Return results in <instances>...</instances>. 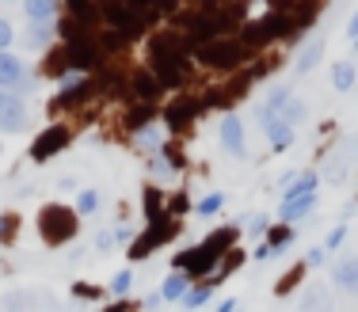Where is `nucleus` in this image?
<instances>
[{"instance_id": "2eb2a0df", "label": "nucleus", "mask_w": 358, "mask_h": 312, "mask_svg": "<svg viewBox=\"0 0 358 312\" xmlns=\"http://www.w3.org/2000/svg\"><path fill=\"white\" fill-rule=\"evenodd\" d=\"M289 240H294V232H289V229H275V232H271V240L263 244V248L255 251V255H259V259H271V255H278V251H282Z\"/></svg>"}, {"instance_id": "1a4fd4ad", "label": "nucleus", "mask_w": 358, "mask_h": 312, "mask_svg": "<svg viewBox=\"0 0 358 312\" xmlns=\"http://www.w3.org/2000/svg\"><path fill=\"white\" fill-rule=\"evenodd\" d=\"M320 57H324V38L313 35L309 42H305V50L297 54V73H301V77H305V73H313L320 65Z\"/></svg>"}, {"instance_id": "4468645a", "label": "nucleus", "mask_w": 358, "mask_h": 312, "mask_svg": "<svg viewBox=\"0 0 358 312\" xmlns=\"http://www.w3.org/2000/svg\"><path fill=\"white\" fill-rule=\"evenodd\" d=\"M267 27H248V38L252 42H259V38H267V35H286L289 31V20L286 15H275V20H263Z\"/></svg>"}, {"instance_id": "b1692460", "label": "nucleus", "mask_w": 358, "mask_h": 312, "mask_svg": "<svg viewBox=\"0 0 358 312\" xmlns=\"http://www.w3.org/2000/svg\"><path fill=\"white\" fill-rule=\"evenodd\" d=\"M221 202H225V198H221V195H217V191H214V195H206V198H202V202H199V214H202V217H210V214H217V209H221Z\"/></svg>"}, {"instance_id": "cd10ccee", "label": "nucleus", "mask_w": 358, "mask_h": 312, "mask_svg": "<svg viewBox=\"0 0 358 312\" xmlns=\"http://www.w3.org/2000/svg\"><path fill=\"white\" fill-rule=\"evenodd\" d=\"M8 46H12V23H8V20H0V54H4Z\"/></svg>"}, {"instance_id": "f8f14e48", "label": "nucleus", "mask_w": 358, "mask_h": 312, "mask_svg": "<svg viewBox=\"0 0 358 312\" xmlns=\"http://www.w3.org/2000/svg\"><path fill=\"white\" fill-rule=\"evenodd\" d=\"M313 206H317V195L286 198V206H282V221H301V217H309V214H313Z\"/></svg>"}, {"instance_id": "aec40b11", "label": "nucleus", "mask_w": 358, "mask_h": 312, "mask_svg": "<svg viewBox=\"0 0 358 312\" xmlns=\"http://www.w3.org/2000/svg\"><path fill=\"white\" fill-rule=\"evenodd\" d=\"M278 118H282L286 126H297V122L305 118V103H301V99H289L282 111H278Z\"/></svg>"}, {"instance_id": "393cba45", "label": "nucleus", "mask_w": 358, "mask_h": 312, "mask_svg": "<svg viewBox=\"0 0 358 312\" xmlns=\"http://www.w3.org/2000/svg\"><path fill=\"white\" fill-rule=\"evenodd\" d=\"M130 282H134V274H130V271H118V274H115V282H110V290H115V297H122V293H130Z\"/></svg>"}, {"instance_id": "0eeeda50", "label": "nucleus", "mask_w": 358, "mask_h": 312, "mask_svg": "<svg viewBox=\"0 0 358 312\" xmlns=\"http://www.w3.org/2000/svg\"><path fill=\"white\" fill-rule=\"evenodd\" d=\"M263 130H267V138H271V145L282 153V149L294 145V126H286L278 114H263Z\"/></svg>"}, {"instance_id": "a211bd4d", "label": "nucleus", "mask_w": 358, "mask_h": 312, "mask_svg": "<svg viewBox=\"0 0 358 312\" xmlns=\"http://www.w3.org/2000/svg\"><path fill=\"white\" fill-rule=\"evenodd\" d=\"M187 290H191V285H187V274L176 271V274L164 282V290H160V293H164V301H179V297H187Z\"/></svg>"}, {"instance_id": "7c9ffc66", "label": "nucleus", "mask_w": 358, "mask_h": 312, "mask_svg": "<svg viewBox=\"0 0 358 312\" xmlns=\"http://www.w3.org/2000/svg\"><path fill=\"white\" fill-rule=\"evenodd\" d=\"M236 309V301L233 297H229V301H221V305H217V312H233Z\"/></svg>"}, {"instance_id": "6ab92c4d", "label": "nucleus", "mask_w": 358, "mask_h": 312, "mask_svg": "<svg viewBox=\"0 0 358 312\" xmlns=\"http://www.w3.org/2000/svg\"><path fill=\"white\" fill-rule=\"evenodd\" d=\"M289 99H294V96H289V84H278V88L267 96V107H263V114H278V111H282V107L289 103Z\"/></svg>"}, {"instance_id": "a878e982", "label": "nucleus", "mask_w": 358, "mask_h": 312, "mask_svg": "<svg viewBox=\"0 0 358 312\" xmlns=\"http://www.w3.org/2000/svg\"><path fill=\"white\" fill-rule=\"evenodd\" d=\"M157 91H160V80H157V77H138V96L152 99Z\"/></svg>"}, {"instance_id": "9b49d317", "label": "nucleus", "mask_w": 358, "mask_h": 312, "mask_svg": "<svg viewBox=\"0 0 358 312\" xmlns=\"http://www.w3.org/2000/svg\"><path fill=\"white\" fill-rule=\"evenodd\" d=\"M331 282L339 285V290H358V259H347V263H336L331 267Z\"/></svg>"}, {"instance_id": "4be33fe9", "label": "nucleus", "mask_w": 358, "mask_h": 312, "mask_svg": "<svg viewBox=\"0 0 358 312\" xmlns=\"http://www.w3.org/2000/svg\"><path fill=\"white\" fill-rule=\"evenodd\" d=\"M76 209H80V214H96V209H99V195H96V191H80V195H76Z\"/></svg>"}, {"instance_id": "f03ea898", "label": "nucleus", "mask_w": 358, "mask_h": 312, "mask_svg": "<svg viewBox=\"0 0 358 312\" xmlns=\"http://www.w3.org/2000/svg\"><path fill=\"white\" fill-rule=\"evenodd\" d=\"M0 91H12V96H20V91H31V73L27 65L20 61L15 54H0Z\"/></svg>"}, {"instance_id": "2f4dec72", "label": "nucleus", "mask_w": 358, "mask_h": 312, "mask_svg": "<svg viewBox=\"0 0 358 312\" xmlns=\"http://www.w3.org/2000/svg\"><path fill=\"white\" fill-rule=\"evenodd\" d=\"M347 35H351V38H358V12H355V20H351V27H347Z\"/></svg>"}, {"instance_id": "5701e85b", "label": "nucleus", "mask_w": 358, "mask_h": 312, "mask_svg": "<svg viewBox=\"0 0 358 312\" xmlns=\"http://www.w3.org/2000/svg\"><path fill=\"white\" fill-rule=\"evenodd\" d=\"M191 111H194V103H176L172 111H168V122H172V126L187 122V118H191Z\"/></svg>"}, {"instance_id": "6e6552de", "label": "nucleus", "mask_w": 358, "mask_h": 312, "mask_svg": "<svg viewBox=\"0 0 358 312\" xmlns=\"http://www.w3.org/2000/svg\"><path fill=\"white\" fill-rule=\"evenodd\" d=\"M65 141H69V130H62V126H54V130H46L42 138L35 141V160H46L54 156L57 149H65Z\"/></svg>"}, {"instance_id": "423d86ee", "label": "nucleus", "mask_w": 358, "mask_h": 312, "mask_svg": "<svg viewBox=\"0 0 358 312\" xmlns=\"http://www.w3.org/2000/svg\"><path fill=\"white\" fill-rule=\"evenodd\" d=\"M221 145H225L229 156H244V122L236 114L221 118Z\"/></svg>"}, {"instance_id": "c756f323", "label": "nucleus", "mask_w": 358, "mask_h": 312, "mask_svg": "<svg viewBox=\"0 0 358 312\" xmlns=\"http://www.w3.org/2000/svg\"><path fill=\"white\" fill-rule=\"evenodd\" d=\"M157 141H160V133H157V130H145V133H141V145H145V149H160Z\"/></svg>"}, {"instance_id": "9d476101", "label": "nucleus", "mask_w": 358, "mask_h": 312, "mask_svg": "<svg viewBox=\"0 0 358 312\" xmlns=\"http://www.w3.org/2000/svg\"><path fill=\"white\" fill-rule=\"evenodd\" d=\"M107 23H110L115 31H122V35H138V31H141V20H138V15L126 12V8H118V4L107 8Z\"/></svg>"}, {"instance_id": "f3484780", "label": "nucleus", "mask_w": 358, "mask_h": 312, "mask_svg": "<svg viewBox=\"0 0 358 312\" xmlns=\"http://www.w3.org/2000/svg\"><path fill=\"white\" fill-rule=\"evenodd\" d=\"M305 195H317V175H313V172H305L301 179H289L286 198H305Z\"/></svg>"}, {"instance_id": "c85d7f7f", "label": "nucleus", "mask_w": 358, "mask_h": 312, "mask_svg": "<svg viewBox=\"0 0 358 312\" xmlns=\"http://www.w3.org/2000/svg\"><path fill=\"white\" fill-rule=\"evenodd\" d=\"M343 236H347V229H343V225H339V229H331V236H328V240H324V248H339V244H343Z\"/></svg>"}, {"instance_id": "ddd939ff", "label": "nucleus", "mask_w": 358, "mask_h": 312, "mask_svg": "<svg viewBox=\"0 0 358 312\" xmlns=\"http://www.w3.org/2000/svg\"><path fill=\"white\" fill-rule=\"evenodd\" d=\"M23 12L35 23H50L57 15V0H23Z\"/></svg>"}, {"instance_id": "20e7f679", "label": "nucleus", "mask_w": 358, "mask_h": 312, "mask_svg": "<svg viewBox=\"0 0 358 312\" xmlns=\"http://www.w3.org/2000/svg\"><path fill=\"white\" fill-rule=\"evenodd\" d=\"M23 126H27V107H23V99L12 96V91H0V130L20 133Z\"/></svg>"}, {"instance_id": "412c9836", "label": "nucleus", "mask_w": 358, "mask_h": 312, "mask_svg": "<svg viewBox=\"0 0 358 312\" xmlns=\"http://www.w3.org/2000/svg\"><path fill=\"white\" fill-rule=\"evenodd\" d=\"M206 301H210V285H194V290H187L183 309H202Z\"/></svg>"}, {"instance_id": "39448f33", "label": "nucleus", "mask_w": 358, "mask_h": 312, "mask_svg": "<svg viewBox=\"0 0 358 312\" xmlns=\"http://www.w3.org/2000/svg\"><path fill=\"white\" fill-rule=\"evenodd\" d=\"M42 236H46L50 244H57V240H69V236H73V214H65L62 206H50V209H42Z\"/></svg>"}, {"instance_id": "473e14b6", "label": "nucleus", "mask_w": 358, "mask_h": 312, "mask_svg": "<svg viewBox=\"0 0 358 312\" xmlns=\"http://www.w3.org/2000/svg\"><path fill=\"white\" fill-rule=\"evenodd\" d=\"M0 153H4V149H0Z\"/></svg>"}, {"instance_id": "bb28decb", "label": "nucleus", "mask_w": 358, "mask_h": 312, "mask_svg": "<svg viewBox=\"0 0 358 312\" xmlns=\"http://www.w3.org/2000/svg\"><path fill=\"white\" fill-rule=\"evenodd\" d=\"M46 38H50V23H35V27H31V35H27L31 46H42Z\"/></svg>"}, {"instance_id": "dca6fc26", "label": "nucleus", "mask_w": 358, "mask_h": 312, "mask_svg": "<svg viewBox=\"0 0 358 312\" xmlns=\"http://www.w3.org/2000/svg\"><path fill=\"white\" fill-rule=\"evenodd\" d=\"M331 84H336V91H351L355 88V65L339 61L336 69H331Z\"/></svg>"}, {"instance_id": "7ed1b4c3", "label": "nucleus", "mask_w": 358, "mask_h": 312, "mask_svg": "<svg viewBox=\"0 0 358 312\" xmlns=\"http://www.w3.org/2000/svg\"><path fill=\"white\" fill-rule=\"evenodd\" d=\"M229 236H233V232H217V240H214V244H199V248H194V251H187V255L179 259L176 267H187L191 274H202V271H206V267L217 259V251L229 244Z\"/></svg>"}, {"instance_id": "f257e3e1", "label": "nucleus", "mask_w": 358, "mask_h": 312, "mask_svg": "<svg viewBox=\"0 0 358 312\" xmlns=\"http://www.w3.org/2000/svg\"><path fill=\"white\" fill-rule=\"evenodd\" d=\"M199 57L210 65V69H233V65H241L248 54H244V46H241V42H233V38H214V42L202 46Z\"/></svg>"}]
</instances>
